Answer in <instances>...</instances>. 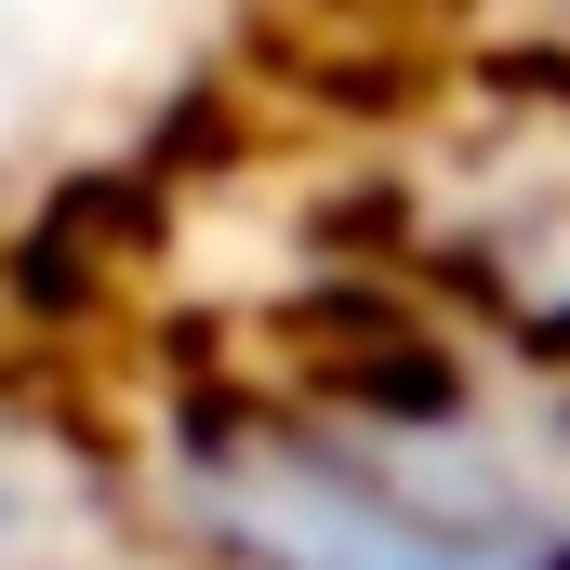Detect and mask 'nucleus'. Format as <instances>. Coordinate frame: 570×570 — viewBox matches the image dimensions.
Returning <instances> with one entry per match:
<instances>
[]
</instances>
